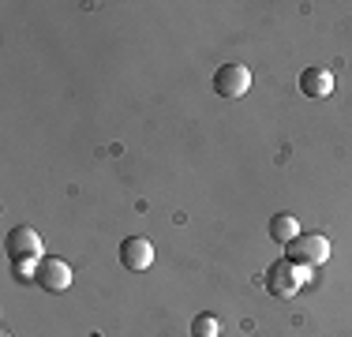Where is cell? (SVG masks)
<instances>
[{"label":"cell","mask_w":352,"mask_h":337,"mask_svg":"<svg viewBox=\"0 0 352 337\" xmlns=\"http://www.w3.org/2000/svg\"><path fill=\"white\" fill-rule=\"evenodd\" d=\"M34 281H38L45 292H64V289L72 285V266L64 263V259H38Z\"/></svg>","instance_id":"obj_4"},{"label":"cell","mask_w":352,"mask_h":337,"mask_svg":"<svg viewBox=\"0 0 352 337\" xmlns=\"http://www.w3.org/2000/svg\"><path fill=\"white\" fill-rule=\"evenodd\" d=\"M221 334V323L214 315H195L191 318V337H217Z\"/></svg>","instance_id":"obj_9"},{"label":"cell","mask_w":352,"mask_h":337,"mask_svg":"<svg viewBox=\"0 0 352 337\" xmlns=\"http://www.w3.org/2000/svg\"><path fill=\"white\" fill-rule=\"evenodd\" d=\"M266 232H270V240H278V243H292V240L300 236V217L289 214V210H281V214L270 217Z\"/></svg>","instance_id":"obj_8"},{"label":"cell","mask_w":352,"mask_h":337,"mask_svg":"<svg viewBox=\"0 0 352 337\" xmlns=\"http://www.w3.org/2000/svg\"><path fill=\"white\" fill-rule=\"evenodd\" d=\"M0 337H12V334H0Z\"/></svg>","instance_id":"obj_11"},{"label":"cell","mask_w":352,"mask_h":337,"mask_svg":"<svg viewBox=\"0 0 352 337\" xmlns=\"http://www.w3.org/2000/svg\"><path fill=\"white\" fill-rule=\"evenodd\" d=\"M307 277H311L307 266H292L289 259H281V263H274L270 270H266V289H270V296H278V300H292Z\"/></svg>","instance_id":"obj_1"},{"label":"cell","mask_w":352,"mask_h":337,"mask_svg":"<svg viewBox=\"0 0 352 337\" xmlns=\"http://www.w3.org/2000/svg\"><path fill=\"white\" fill-rule=\"evenodd\" d=\"M300 94L304 98H330L333 94V72L330 67H304L300 72Z\"/></svg>","instance_id":"obj_7"},{"label":"cell","mask_w":352,"mask_h":337,"mask_svg":"<svg viewBox=\"0 0 352 337\" xmlns=\"http://www.w3.org/2000/svg\"><path fill=\"white\" fill-rule=\"evenodd\" d=\"M8 255L12 259H41V232L30 225H15L8 232Z\"/></svg>","instance_id":"obj_6"},{"label":"cell","mask_w":352,"mask_h":337,"mask_svg":"<svg viewBox=\"0 0 352 337\" xmlns=\"http://www.w3.org/2000/svg\"><path fill=\"white\" fill-rule=\"evenodd\" d=\"M289 259L292 266H322L326 259H330V240H326L322 232H300L296 240L289 243Z\"/></svg>","instance_id":"obj_2"},{"label":"cell","mask_w":352,"mask_h":337,"mask_svg":"<svg viewBox=\"0 0 352 337\" xmlns=\"http://www.w3.org/2000/svg\"><path fill=\"white\" fill-rule=\"evenodd\" d=\"M248 90H251V72L244 64H221L214 72V94L217 98L236 101V98H244Z\"/></svg>","instance_id":"obj_3"},{"label":"cell","mask_w":352,"mask_h":337,"mask_svg":"<svg viewBox=\"0 0 352 337\" xmlns=\"http://www.w3.org/2000/svg\"><path fill=\"white\" fill-rule=\"evenodd\" d=\"M120 263L128 266L131 274L150 270V263H154V243H150L146 236H128V240L120 243Z\"/></svg>","instance_id":"obj_5"},{"label":"cell","mask_w":352,"mask_h":337,"mask_svg":"<svg viewBox=\"0 0 352 337\" xmlns=\"http://www.w3.org/2000/svg\"><path fill=\"white\" fill-rule=\"evenodd\" d=\"M15 274H19V277H34L38 263H34V259H15Z\"/></svg>","instance_id":"obj_10"}]
</instances>
